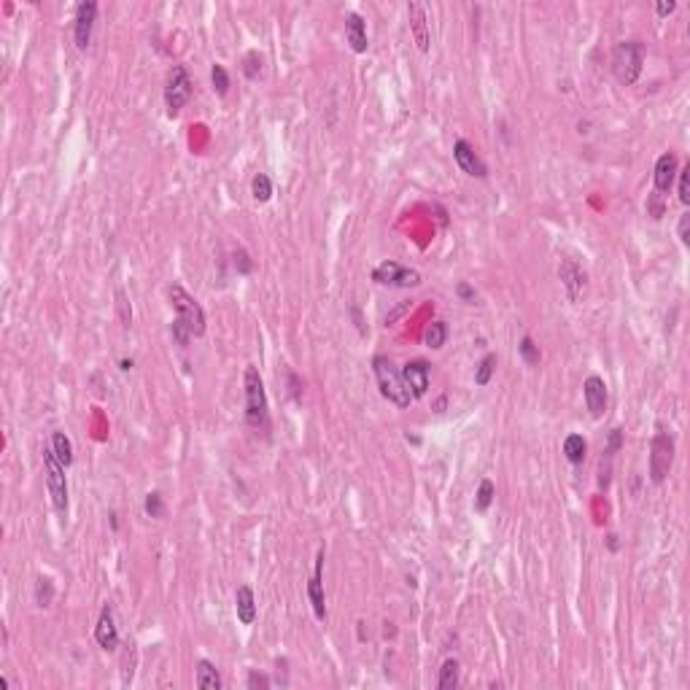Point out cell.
I'll use <instances>...</instances> for the list:
<instances>
[{"label": "cell", "mask_w": 690, "mask_h": 690, "mask_svg": "<svg viewBox=\"0 0 690 690\" xmlns=\"http://www.w3.org/2000/svg\"><path fill=\"white\" fill-rule=\"evenodd\" d=\"M232 259H235V270L240 273V275H249L253 270V262H251V256L249 253L243 251V249H238V251L232 253Z\"/></svg>", "instance_id": "34"}, {"label": "cell", "mask_w": 690, "mask_h": 690, "mask_svg": "<svg viewBox=\"0 0 690 690\" xmlns=\"http://www.w3.org/2000/svg\"><path fill=\"white\" fill-rule=\"evenodd\" d=\"M494 370H496V353L483 356V362H480V367H477V373H474V383H477V386H488L491 377H494Z\"/></svg>", "instance_id": "28"}, {"label": "cell", "mask_w": 690, "mask_h": 690, "mask_svg": "<svg viewBox=\"0 0 690 690\" xmlns=\"http://www.w3.org/2000/svg\"><path fill=\"white\" fill-rule=\"evenodd\" d=\"M459 674H461V663L456 658H448L439 669V680L437 688L439 690H456L459 688Z\"/></svg>", "instance_id": "22"}, {"label": "cell", "mask_w": 690, "mask_h": 690, "mask_svg": "<svg viewBox=\"0 0 690 690\" xmlns=\"http://www.w3.org/2000/svg\"><path fill=\"white\" fill-rule=\"evenodd\" d=\"M246 685L251 690H259V688L264 690V688H270V677H267V674H259V671H251L249 680H246Z\"/></svg>", "instance_id": "37"}, {"label": "cell", "mask_w": 690, "mask_h": 690, "mask_svg": "<svg viewBox=\"0 0 690 690\" xmlns=\"http://www.w3.org/2000/svg\"><path fill=\"white\" fill-rule=\"evenodd\" d=\"M453 159H456V165L472 176V178H488V167H485V162L477 157V151L472 149L467 140H456L453 143Z\"/></svg>", "instance_id": "11"}, {"label": "cell", "mask_w": 690, "mask_h": 690, "mask_svg": "<svg viewBox=\"0 0 690 690\" xmlns=\"http://www.w3.org/2000/svg\"><path fill=\"white\" fill-rule=\"evenodd\" d=\"M52 450H54V456L60 459V464H63L65 470L73 464V442L67 439L65 432H54L52 435Z\"/></svg>", "instance_id": "23"}, {"label": "cell", "mask_w": 690, "mask_h": 690, "mask_svg": "<svg viewBox=\"0 0 690 690\" xmlns=\"http://www.w3.org/2000/svg\"><path fill=\"white\" fill-rule=\"evenodd\" d=\"M43 472H46V488L57 512H67V480H65V467L54 456L52 445L43 448Z\"/></svg>", "instance_id": "6"}, {"label": "cell", "mask_w": 690, "mask_h": 690, "mask_svg": "<svg viewBox=\"0 0 690 690\" xmlns=\"http://www.w3.org/2000/svg\"><path fill=\"white\" fill-rule=\"evenodd\" d=\"M197 688L200 690H221V677L211 660H197Z\"/></svg>", "instance_id": "20"}, {"label": "cell", "mask_w": 690, "mask_h": 690, "mask_svg": "<svg viewBox=\"0 0 690 690\" xmlns=\"http://www.w3.org/2000/svg\"><path fill=\"white\" fill-rule=\"evenodd\" d=\"M122 370H132V359L127 362V359H122Z\"/></svg>", "instance_id": "43"}, {"label": "cell", "mask_w": 690, "mask_h": 690, "mask_svg": "<svg viewBox=\"0 0 690 690\" xmlns=\"http://www.w3.org/2000/svg\"><path fill=\"white\" fill-rule=\"evenodd\" d=\"M671 464H674V439L666 432H658L650 442V480L660 485L671 470Z\"/></svg>", "instance_id": "8"}, {"label": "cell", "mask_w": 690, "mask_h": 690, "mask_svg": "<svg viewBox=\"0 0 690 690\" xmlns=\"http://www.w3.org/2000/svg\"><path fill=\"white\" fill-rule=\"evenodd\" d=\"M373 370H375V380H377L380 394H383L391 405H397V408H402V410L410 408L412 394H410V388L405 386V380H402V370H397L394 362H391L388 356H375V359H373Z\"/></svg>", "instance_id": "2"}, {"label": "cell", "mask_w": 690, "mask_h": 690, "mask_svg": "<svg viewBox=\"0 0 690 690\" xmlns=\"http://www.w3.org/2000/svg\"><path fill=\"white\" fill-rule=\"evenodd\" d=\"M688 229H690V213H682V219H680V240H682V246L690 243Z\"/></svg>", "instance_id": "38"}, {"label": "cell", "mask_w": 690, "mask_h": 690, "mask_svg": "<svg viewBox=\"0 0 690 690\" xmlns=\"http://www.w3.org/2000/svg\"><path fill=\"white\" fill-rule=\"evenodd\" d=\"M243 73H246V79H259V73H262V57H259V52H249L246 54V60H243Z\"/></svg>", "instance_id": "33"}, {"label": "cell", "mask_w": 690, "mask_h": 690, "mask_svg": "<svg viewBox=\"0 0 690 690\" xmlns=\"http://www.w3.org/2000/svg\"><path fill=\"white\" fill-rule=\"evenodd\" d=\"M456 291H459V297H461L464 302H474V289H472V286H467V283H459V286H456Z\"/></svg>", "instance_id": "40"}, {"label": "cell", "mask_w": 690, "mask_h": 690, "mask_svg": "<svg viewBox=\"0 0 690 690\" xmlns=\"http://www.w3.org/2000/svg\"><path fill=\"white\" fill-rule=\"evenodd\" d=\"M585 453H588V442L583 439V435H569L564 439V456L569 464L580 467L585 461Z\"/></svg>", "instance_id": "21"}, {"label": "cell", "mask_w": 690, "mask_h": 690, "mask_svg": "<svg viewBox=\"0 0 690 690\" xmlns=\"http://www.w3.org/2000/svg\"><path fill=\"white\" fill-rule=\"evenodd\" d=\"M289 380H291V394H294V399H300L302 394H300V380H297V375H289Z\"/></svg>", "instance_id": "41"}, {"label": "cell", "mask_w": 690, "mask_h": 690, "mask_svg": "<svg viewBox=\"0 0 690 690\" xmlns=\"http://www.w3.org/2000/svg\"><path fill=\"white\" fill-rule=\"evenodd\" d=\"M373 281L380 286H391V289H415V286H421V273L402 267L394 259H386L373 270Z\"/></svg>", "instance_id": "7"}, {"label": "cell", "mask_w": 690, "mask_h": 690, "mask_svg": "<svg viewBox=\"0 0 690 690\" xmlns=\"http://www.w3.org/2000/svg\"><path fill=\"white\" fill-rule=\"evenodd\" d=\"M243 386H246V421H249V426L256 432H267L270 429V405H267L262 375L253 364L246 367Z\"/></svg>", "instance_id": "1"}, {"label": "cell", "mask_w": 690, "mask_h": 690, "mask_svg": "<svg viewBox=\"0 0 690 690\" xmlns=\"http://www.w3.org/2000/svg\"><path fill=\"white\" fill-rule=\"evenodd\" d=\"M146 515L149 518H165V502H162V494L159 491H151L146 494Z\"/></svg>", "instance_id": "32"}, {"label": "cell", "mask_w": 690, "mask_h": 690, "mask_svg": "<svg viewBox=\"0 0 690 690\" xmlns=\"http://www.w3.org/2000/svg\"><path fill=\"white\" fill-rule=\"evenodd\" d=\"M170 335H173L176 345H181V348H187V345L191 343V329L187 326V321L178 318V315H176V321L170 324Z\"/></svg>", "instance_id": "30"}, {"label": "cell", "mask_w": 690, "mask_h": 690, "mask_svg": "<svg viewBox=\"0 0 690 690\" xmlns=\"http://www.w3.org/2000/svg\"><path fill=\"white\" fill-rule=\"evenodd\" d=\"M680 202L690 205V162L680 170Z\"/></svg>", "instance_id": "35"}, {"label": "cell", "mask_w": 690, "mask_h": 690, "mask_svg": "<svg viewBox=\"0 0 690 690\" xmlns=\"http://www.w3.org/2000/svg\"><path fill=\"white\" fill-rule=\"evenodd\" d=\"M345 38H348V43H351V49L356 52V54H364L367 52V25H364V19L359 17V14H348L345 17Z\"/></svg>", "instance_id": "18"}, {"label": "cell", "mask_w": 690, "mask_h": 690, "mask_svg": "<svg viewBox=\"0 0 690 690\" xmlns=\"http://www.w3.org/2000/svg\"><path fill=\"white\" fill-rule=\"evenodd\" d=\"M518 348H521V356H523V362H526L529 367H536V364H539V359H542V353H539V345H534V340L529 337V335H526V337L521 340V345H518Z\"/></svg>", "instance_id": "31"}, {"label": "cell", "mask_w": 690, "mask_h": 690, "mask_svg": "<svg viewBox=\"0 0 690 690\" xmlns=\"http://www.w3.org/2000/svg\"><path fill=\"white\" fill-rule=\"evenodd\" d=\"M251 194L256 202H267L273 197V181L264 176V173H256L251 181Z\"/></svg>", "instance_id": "25"}, {"label": "cell", "mask_w": 690, "mask_h": 690, "mask_svg": "<svg viewBox=\"0 0 690 690\" xmlns=\"http://www.w3.org/2000/svg\"><path fill=\"white\" fill-rule=\"evenodd\" d=\"M607 545H609V550H612V553L620 547V542H618V536H615V534H609V536H607Z\"/></svg>", "instance_id": "42"}, {"label": "cell", "mask_w": 690, "mask_h": 690, "mask_svg": "<svg viewBox=\"0 0 690 690\" xmlns=\"http://www.w3.org/2000/svg\"><path fill=\"white\" fill-rule=\"evenodd\" d=\"M583 397H585V405L591 410V415H594V418H601L604 410H607V383H604L598 375L585 377V383H583Z\"/></svg>", "instance_id": "16"}, {"label": "cell", "mask_w": 690, "mask_h": 690, "mask_svg": "<svg viewBox=\"0 0 690 690\" xmlns=\"http://www.w3.org/2000/svg\"><path fill=\"white\" fill-rule=\"evenodd\" d=\"M94 19H97V3H92V0L79 3V8H76V25H73V38H76V49L79 52H87L90 41H92Z\"/></svg>", "instance_id": "10"}, {"label": "cell", "mask_w": 690, "mask_h": 690, "mask_svg": "<svg viewBox=\"0 0 690 690\" xmlns=\"http://www.w3.org/2000/svg\"><path fill=\"white\" fill-rule=\"evenodd\" d=\"M620 445H623V429H618V426H615V429L609 432V442H607L604 456H609V459H612V456L620 450Z\"/></svg>", "instance_id": "36"}, {"label": "cell", "mask_w": 690, "mask_h": 690, "mask_svg": "<svg viewBox=\"0 0 690 690\" xmlns=\"http://www.w3.org/2000/svg\"><path fill=\"white\" fill-rule=\"evenodd\" d=\"M656 11H658V17H669V14H674V11H677V3H674V0H669V3H666V0H660L658 6H656Z\"/></svg>", "instance_id": "39"}, {"label": "cell", "mask_w": 690, "mask_h": 690, "mask_svg": "<svg viewBox=\"0 0 690 690\" xmlns=\"http://www.w3.org/2000/svg\"><path fill=\"white\" fill-rule=\"evenodd\" d=\"M645 43L642 41H620L612 52V73L623 87H634L645 67Z\"/></svg>", "instance_id": "3"}, {"label": "cell", "mask_w": 690, "mask_h": 690, "mask_svg": "<svg viewBox=\"0 0 690 690\" xmlns=\"http://www.w3.org/2000/svg\"><path fill=\"white\" fill-rule=\"evenodd\" d=\"M235 612H238V620L243 626H251L256 620V598H253V591L249 585H240L238 594H235Z\"/></svg>", "instance_id": "19"}, {"label": "cell", "mask_w": 690, "mask_h": 690, "mask_svg": "<svg viewBox=\"0 0 690 690\" xmlns=\"http://www.w3.org/2000/svg\"><path fill=\"white\" fill-rule=\"evenodd\" d=\"M211 84H213V92L219 94V97H227V92H229V76H227L224 65L216 63L211 67Z\"/></svg>", "instance_id": "29"}, {"label": "cell", "mask_w": 690, "mask_h": 690, "mask_svg": "<svg viewBox=\"0 0 690 690\" xmlns=\"http://www.w3.org/2000/svg\"><path fill=\"white\" fill-rule=\"evenodd\" d=\"M321 569H324V547H321V550H318V556H315L313 574H311V583H308V598H311V607H313L315 618H318V620H326V598H324Z\"/></svg>", "instance_id": "14"}, {"label": "cell", "mask_w": 690, "mask_h": 690, "mask_svg": "<svg viewBox=\"0 0 690 690\" xmlns=\"http://www.w3.org/2000/svg\"><path fill=\"white\" fill-rule=\"evenodd\" d=\"M494 494H496V488H494V483L485 477V480H480V488H477V499H474V510L477 512H485L491 502H494Z\"/></svg>", "instance_id": "27"}, {"label": "cell", "mask_w": 690, "mask_h": 690, "mask_svg": "<svg viewBox=\"0 0 690 690\" xmlns=\"http://www.w3.org/2000/svg\"><path fill=\"white\" fill-rule=\"evenodd\" d=\"M52 601H54V585H52V580L38 577V583H35V604L41 609H46V607H52Z\"/></svg>", "instance_id": "26"}, {"label": "cell", "mask_w": 690, "mask_h": 690, "mask_svg": "<svg viewBox=\"0 0 690 690\" xmlns=\"http://www.w3.org/2000/svg\"><path fill=\"white\" fill-rule=\"evenodd\" d=\"M674 178H677V157H674L671 151H666V154H660L658 157V162H656V173H653L656 194L663 197V194L671 189Z\"/></svg>", "instance_id": "17"}, {"label": "cell", "mask_w": 690, "mask_h": 690, "mask_svg": "<svg viewBox=\"0 0 690 690\" xmlns=\"http://www.w3.org/2000/svg\"><path fill=\"white\" fill-rule=\"evenodd\" d=\"M558 278H561V286H564L566 291V300L569 302H580V297L585 294V286H588V273L574 259H561Z\"/></svg>", "instance_id": "9"}, {"label": "cell", "mask_w": 690, "mask_h": 690, "mask_svg": "<svg viewBox=\"0 0 690 690\" xmlns=\"http://www.w3.org/2000/svg\"><path fill=\"white\" fill-rule=\"evenodd\" d=\"M94 639L103 650H116L119 647V631H116V620H114V607L105 604L100 618H97V626H94Z\"/></svg>", "instance_id": "13"}, {"label": "cell", "mask_w": 690, "mask_h": 690, "mask_svg": "<svg viewBox=\"0 0 690 690\" xmlns=\"http://www.w3.org/2000/svg\"><path fill=\"white\" fill-rule=\"evenodd\" d=\"M402 380H405V386L410 388L412 399L426 397V391H429V364H426L424 359L408 362V364L402 367Z\"/></svg>", "instance_id": "12"}, {"label": "cell", "mask_w": 690, "mask_h": 690, "mask_svg": "<svg viewBox=\"0 0 690 690\" xmlns=\"http://www.w3.org/2000/svg\"><path fill=\"white\" fill-rule=\"evenodd\" d=\"M424 343L429 345V348H435V351H439L442 345L448 343V324L445 321H432L426 326V332H424Z\"/></svg>", "instance_id": "24"}, {"label": "cell", "mask_w": 690, "mask_h": 690, "mask_svg": "<svg viewBox=\"0 0 690 690\" xmlns=\"http://www.w3.org/2000/svg\"><path fill=\"white\" fill-rule=\"evenodd\" d=\"M191 97V79L184 65H173L167 79H165V105H167V116L176 119L181 114V108Z\"/></svg>", "instance_id": "5"}, {"label": "cell", "mask_w": 690, "mask_h": 690, "mask_svg": "<svg viewBox=\"0 0 690 690\" xmlns=\"http://www.w3.org/2000/svg\"><path fill=\"white\" fill-rule=\"evenodd\" d=\"M167 300L176 308L178 318L187 321V326L191 329V337H202L205 335V311H202V305L189 294L184 286H178V283H173L167 289Z\"/></svg>", "instance_id": "4"}, {"label": "cell", "mask_w": 690, "mask_h": 690, "mask_svg": "<svg viewBox=\"0 0 690 690\" xmlns=\"http://www.w3.org/2000/svg\"><path fill=\"white\" fill-rule=\"evenodd\" d=\"M408 14H410V30H412V38H415L418 49L426 54V52H429V46H432L429 19H426V6H424V3H410Z\"/></svg>", "instance_id": "15"}]
</instances>
